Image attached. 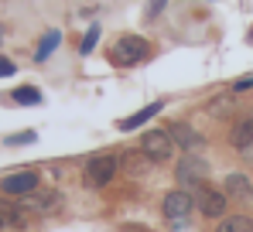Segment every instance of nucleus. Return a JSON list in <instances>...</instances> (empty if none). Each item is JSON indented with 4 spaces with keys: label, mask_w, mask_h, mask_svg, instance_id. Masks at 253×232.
<instances>
[{
    "label": "nucleus",
    "mask_w": 253,
    "mask_h": 232,
    "mask_svg": "<svg viewBox=\"0 0 253 232\" xmlns=\"http://www.w3.org/2000/svg\"><path fill=\"white\" fill-rule=\"evenodd\" d=\"M140 151L151 157V164H165V160L174 157L178 144H174V137H171L168 130H147L140 137Z\"/></svg>",
    "instance_id": "nucleus-1"
},
{
    "label": "nucleus",
    "mask_w": 253,
    "mask_h": 232,
    "mask_svg": "<svg viewBox=\"0 0 253 232\" xmlns=\"http://www.w3.org/2000/svg\"><path fill=\"white\" fill-rule=\"evenodd\" d=\"M120 171V157L113 154H96L89 157V164H85V181L92 185V188H103V185H110L113 181V174Z\"/></svg>",
    "instance_id": "nucleus-2"
},
{
    "label": "nucleus",
    "mask_w": 253,
    "mask_h": 232,
    "mask_svg": "<svg viewBox=\"0 0 253 232\" xmlns=\"http://www.w3.org/2000/svg\"><path fill=\"white\" fill-rule=\"evenodd\" d=\"M192 198H195V208H199L206 219H222V212H226V192H215L212 185L199 181Z\"/></svg>",
    "instance_id": "nucleus-3"
},
{
    "label": "nucleus",
    "mask_w": 253,
    "mask_h": 232,
    "mask_svg": "<svg viewBox=\"0 0 253 232\" xmlns=\"http://www.w3.org/2000/svg\"><path fill=\"white\" fill-rule=\"evenodd\" d=\"M144 55H147V41L137 38V35H126V38H120L113 44L110 62H113V65H137Z\"/></svg>",
    "instance_id": "nucleus-4"
},
{
    "label": "nucleus",
    "mask_w": 253,
    "mask_h": 232,
    "mask_svg": "<svg viewBox=\"0 0 253 232\" xmlns=\"http://www.w3.org/2000/svg\"><path fill=\"white\" fill-rule=\"evenodd\" d=\"M161 208H165V219H168V222L181 226V222L192 215L195 198H192L188 192H168V194H165V201H161Z\"/></svg>",
    "instance_id": "nucleus-5"
},
{
    "label": "nucleus",
    "mask_w": 253,
    "mask_h": 232,
    "mask_svg": "<svg viewBox=\"0 0 253 232\" xmlns=\"http://www.w3.org/2000/svg\"><path fill=\"white\" fill-rule=\"evenodd\" d=\"M35 188H38V174L35 171H17V174H7L0 181V192L10 194V198H28Z\"/></svg>",
    "instance_id": "nucleus-6"
},
{
    "label": "nucleus",
    "mask_w": 253,
    "mask_h": 232,
    "mask_svg": "<svg viewBox=\"0 0 253 232\" xmlns=\"http://www.w3.org/2000/svg\"><path fill=\"white\" fill-rule=\"evenodd\" d=\"M229 140H233V147L240 151V157L253 160V119H240V123L233 126Z\"/></svg>",
    "instance_id": "nucleus-7"
},
{
    "label": "nucleus",
    "mask_w": 253,
    "mask_h": 232,
    "mask_svg": "<svg viewBox=\"0 0 253 232\" xmlns=\"http://www.w3.org/2000/svg\"><path fill=\"white\" fill-rule=\"evenodd\" d=\"M206 174H209V167H206V160H199V157H185V160L178 164V181H181V185H199Z\"/></svg>",
    "instance_id": "nucleus-8"
},
{
    "label": "nucleus",
    "mask_w": 253,
    "mask_h": 232,
    "mask_svg": "<svg viewBox=\"0 0 253 232\" xmlns=\"http://www.w3.org/2000/svg\"><path fill=\"white\" fill-rule=\"evenodd\" d=\"M222 192L229 194V198H236V201H250L253 198V181L247 174H229L226 185H222Z\"/></svg>",
    "instance_id": "nucleus-9"
},
{
    "label": "nucleus",
    "mask_w": 253,
    "mask_h": 232,
    "mask_svg": "<svg viewBox=\"0 0 253 232\" xmlns=\"http://www.w3.org/2000/svg\"><path fill=\"white\" fill-rule=\"evenodd\" d=\"M24 222H28V208L0 201V229H21Z\"/></svg>",
    "instance_id": "nucleus-10"
},
{
    "label": "nucleus",
    "mask_w": 253,
    "mask_h": 232,
    "mask_svg": "<svg viewBox=\"0 0 253 232\" xmlns=\"http://www.w3.org/2000/svg\"><path fill=\"white\" fill-rule=\"evenodd\" d=\"M158 113H161V103H147L144 110H137L133 116H126V119H120V130H124V133H130V130H137V126H144L147 119H154Z\"/></svg>",
    "instance_id": "nucleus-11"
},
{
    "label": "nucleus",
    "mask_w": 253,
    "mask_h": 232,
    "mask_svg": "<svg viewBox=\"0 0 253 232\" xmlns=\"http://www.w3.org/2000/svg\"><path fill=\"white\" fill-rule=\"evenodd\" d=\"M168 133L174 137V144H178V147H185V151H195V147L202 144V137H199V133H192V126H185V123H171Z\"/></svg>",
    "instance_id": "nucleus-12"
},
{
    "label": "nucleus",
    "mask_w": 253,
    "mask_h": 232,
    "mask_svg": "<svg viewBox=\"0 0 253 232\" xmlns=\"http://www.w3.org/2000/svg\"><path fill=\"white\" fill-rule=\"evenodd\" d=\"M55 205H58V194L55 192H38V188L28 194V201H24L28 212H51Z\"/></svg>",
    "instance_id": "nucleus-13"
},
{
    "label": "nucleus",
    "mask_w": 253,
    "mask_h": 232,
    "mask_svg": "<svg viewBox=\"0 0 253 232\" xmlns=\"http://www.w3.org/2000/svg\"><path fill=\"white\" fill-rule=\"evenodd\" d=\"M215 232H253V219L250 215H222Z\"/></svg>",
    "instance_id": "nucleus-14"
},
{
    "label": "nucleus",
    "mask_w": 253,
    "mask_h": 232,
    "mask_svg": "<svg viewBox=\"0 0 253 232\" xmlns=\"http://www.w3.org/2000/svg\"><path fill=\"white\" fill-rule=\"evenodd\" d=\"M17 106H38L42 103V92L35 89V85H21V89H14V96H10Z\"/></svg>",
    "instance_id": "nucleus-15"
},
{
    "label": "nucleus",
    "mask_w": 253,
    "mask_h": 232,
    "mask_svg": "<svg viewBox=\"0 0 253 232\" xmlns=\"http://www.w3.org/2000/svg\"><path fill=\"white\" fill-rule=\"evenodd\" d=\"M58 41H62V31H48V35L38 41V51H35V58H38V62H44V58H48V55L58 48Z\"/></svg>",
    "instance_id": "nucleus-16"
},
{
    "label": "nucleus",
    "mask_w": 253,
    "mask_h": 232,
    "mask_svg": "<svg viewBox=\"0 0 253 232\" xmlns=\"http://www.w3.org/2000/svg\"><path fill=\"white\" fill-rule=\"evenodd\" d=\"M147 160H151V157L144 154V151H130V154H124V164H126L130 174H140V171L147 167Z\"/></svg>",
    "instance_id": "nucleus-17"
},
{
    "label": "nucleus",
    "mask_w": 253,
    "mask_h": 232,
    "mask_svg": "<svg viewBox=\"0 0 253 232\" xmlns=\"http://www.w3.org/2000/svg\"><path fill=\"white\" fill-rule=\"evenodd\" d=\"M96 41H99V28H92V31L83 38V55H89V51L96 48Z\"/></svg>",
    "instance_id": "nucleus-18"
},
{
    "label": "nucleus",
    "mask_w": 253,
    "mask_h": 232,
    "mask_svg": "<svg viewBox=\"0 0 253 232\" xmlns=\"http://www.w3.org/2000/svg\"><path fill=\"white\" fill-rule=\"evenodd\" d=\"M7 144H10V147H17V144H35V133H21V137H7Z\"/></svg>",
    "instance_id": "nucleus-19"
},
{
    "label": "nucleus",
    "mask_w": 253,
    "mask_h": 232,
    "mask_svg": "<svg viewBox=\"0 0 253 232\" xmlns=\"http://www.w3.org/2000/svg\"><path fill=\"white\" fill-rule=\"evenodd\" d=\"M7 76H14V62L10 58H0V78H7Z\"/></svg>",
    "instance_id": "nucleus-20"
},
{
    "label": "nucleus",
    "mask_w": 253,
    "mask_h": 232,
    "mask_svg": "<svg viewBox=\"0 0 253 232\" xmlns=\"http://www.w3.org/2000/svg\"><path fill=\"white\" fill-rule=\"evenodd\" d=\"M250 85H253V76H250V78H240V82H236V89H250Z\"/></svg>",
    "instance_id": "nucleus-21"
}]
</instances>
